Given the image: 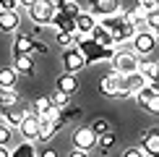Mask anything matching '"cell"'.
Instances as JSON below:
<instances>
[{"label":"cell","instance_id":"cell-1","mask_svg":"<svg viewBox=\"0 0 159 157\" xmlns=\"http://www.w3.org/2000/svg\"><path fill=\"white\" fill-rule=\"evenodd\" d=\"M99 26H104V29L110 31V37H112V42L115 45H120V42H130L133 39V34L138 31V26L136 24H130L128 21V16L120 11H115V13H107V16H99Z\"/></svg>","mask_w":159,"mask_h":157},{"label":"cell","instance_id":"cell-2","mask_svg":"<svg viewBox=\"0 0 159 157\" xmlns=\"http://www.w3.org/2000/svg\"><path fill=\"white\" fill-rule=\"evenodd\" d=\"M73 42H76V47L81 50V55L86 58V63L110 60V58L115 55V50H112V47H104V45L94 42L91 31H76V34H73Z\"/></svg>","mask_w":159,"mask_h":157},{"label":"cell","instance_id":"cell-3","mask_svg":"<svg viewBox=\"0 0 159 157\" xmlns=\"http://www.w3.org/2000/svg\"><path fill=\"white\" fill-rule=\"evenodd\" d=\"M136 100L138 105H141L143 110H151V113H159V87H157V81H146L141 89L136 92Z\"/></svg>","mask_w":159,"mask_h":157},{"label":"cell","instance_id":"cell-4","mask_svg":"<svg viewBox=\"0 0 159 157\" xmlns=\"http://www.w3.org/2000/svg\"><path fill=\"white\" fill-rule=\"evenodd\" d=\"M29 11V18L34 21L37 26H50L52 21V13H55V5H52V0H37Z\"/></svg>","mask_w":159,"mask_h":157},{"label":"cell","instance_id":"cell-5","mask_svg":"<svg viewBox=\"0 0 159 157\" xmlns=\"http://www.w3.org/2000/svg\"><path fill=\"white\" fill-rule=\"evenodd\" d=\"M110 60H112L117 74H133V71H138V65H141L136 52H115Z\"/></svg>","mask_w":159,"mask_h":157},{"label":"cell","instance_id":"cell-6","mask_svg":"<svg viewBox=\"0 0 159 157\" xmlns=\"http://www.w3.org/2000/svg\"><path fill=\"white\" fill-rule=\"evenodd\" d=\"M143 84H146V78L138 74V71H133V74H120V97H133Z\"/></svg>","mask_w":159,"mask_h":157},{"label":"cell","instance_id":"cell-7","mask_svg":"<svg viewBox=\"0 0 159 157\" xmlns=\"http://www.w3.org/2000/svg\"><path fill=\"white\" fill-rule=\"evenodd\" d=\"M86 58L81 55V50L78 47H65V52H63V68L68 71V74H78L81 68H86Z\"/></svg>","mask_w":159,"mask_h":157},{"label":"cell","instance_id":"cell-8","mask_svg":"<svg viewBox=\"0 0 159 157\" xmlns=\"http://www.w3.org/2000/svg\"><path fill=\"white\" fill-rule=\"evenodd\" d=\"M130 42H133V52H141V55H149V52L157 50V34L154 31H136Z\"/></svg>","mask_w":159,"mask_h":157},{"label":"cell","instance_id":"cell-9","mask_svg":"<svg viewBox=\"0 0 159 157\" xmlns=\"http://www.w3.org/2000/svg\"><path fill=\"white\" fill-rule=\"evenodd\" d=\"M18 128H21V136L26 141H37V134H39V118L31 113V110H26V115L21 118V123H18Z\"/></svg>","mask_w":159,"mask_h":157},{"label":"cell","instance_id":"cell-10","mask_svg":"<svg viewBox=\"0 0 159 157\" xmlns=\"http://www.w3.org/2000/svg\"><path fill=\"white\" fill-rule=\"evenodd\" d=\"M99 89H102L104 97H112V100H115V97H120V74H117V71L107 74L102 81H99Z\"/></svg>","mask_w":159,"mask_h":157},{"label":"cell","instance_id":"cell-11","mask_svg":"<svg viewBox=\"0 0 159 157\" xmlns=\"http://www.w3.org/2000/svg\"><path fill=\"white\" fill-rule=\"evenodd\" d=\"M141 149H143V155H149V157H159V128H149L146 134H143V139H141Z\"/></svg>","mask_w":159,"mask_h":157},{"label":"cell","instance_id":"cell-12","mask_svg":"<svg viewBox=\"0 0 159 157\" xmlns=\"http://www.w3.org/2000/svg\"><path fill=\"white\" fill-rule=\"evenodd\" d=\"M120 11V0H91L89 3V13L91 16H107V13Z\"/></svg>","mask_w":159,"mask_h":157},{"label":"cell","instance_id":"cell-13","mask_svg":"<svg viewBox=\"0 0 159 157\" xmlns=\"http://www.w3.org/2000/svg\"><path fill=\"white\" fill-rule=\"evenodd\" d=\"M52 26H55L57 31H70V34H76V18L73 16H68V13H63V11H55L52 13Z\"/></svg>","mask_w":159,"mask_h":157},{"label":"cell","instance_id":"cell-14","mask_svg":"<svg viewBox=\"0 0 159 157\" xmlns=\"http://www.w3.org/2000/svg\"><path fill=\"white\" fill-rule=\"evenodd\" d=\"M73 144L78 149H91V147H97V134L91 128H78L76 134H73Z\"/></svg>","mask_w":159,"mask_h":157},{"label":"cell","instance_id":"cell-15","mask_svg":"<svg viewBox=\"0 0 159 157\" xmlns=\"http://www.w3.org/2000/svg\"><path fill=\"white\" fill-rule=\"evenodd\" d=\"M55 89L63 92V94H73V92L78 89V78H76V74H68V71H65L63 76H57Z\"/></svg>","mask_w":159,"mask_h":157},{"label":"cell","instance_id":"cell-16","mask_svg":"<svg viewBox=\"0 0 159 157\" xmlns=\"http://www.w3.org/2000/svg\"><path fill=\"white\" fill-rule=\"evenodd\" d=\"M31 47H34V37L18 34L16 42H13V55H31Z\"/></svg>","mask_w":159,"mask_h":157},{"label":"cell","instance_id":"cell-17","mask_svg":"<svg viewBox=\"0 0 159 157\" xmlns=\"http://www.w3.org/2000/svg\"><path fill=\"white\" fill-rule=\"evenodd\" d=\"M13 68H16V74H21V76H34V58L31 55H16Z\"/></svg>","mask_w":159,"mask_h":157},{"label":"cell","instance_id":"cell-18","mask_svg":"<svg viewBox=\"0 0 159 157\" xmlns=\"http://www.w3.org/2000/svg\"><path fill=\"white\" fill-rule=\"evenodd\" d=\"M18 13L16 11H0V31H16L18 29Z\"/></svg>","mask_w":159,"mask_h":157},{"label":"cell","instance_id":"cell-19","mask_svg":"<svg viewBox=\"0 0 159 157\" xmlns=\"http://www.w3.org/2000/svg\"><path fill=\"white\" fill-rule=\"evenodd\" d=\"M18 74L16 68H0V89H16Z\"/></svg>","mask_w":159,"mask_h":157},{"label":"cell","instance_id":"cell-20","mask_svg":"<svg viewBox=\"0 0 159 157\" xmlns=\"http://www.w3.org/2000/svg\"><path fill=\"white\" fill-rule=\"evenodd\" d=\"M97 24V16H91L89 11H81L76 16V31H91Z\"/></svg>","mask_w":159,"mask_h":157},{"label":"cell","instance_id":"cell-21","mask_svg":"<svg viewBox=\"0 0 159 157\" xmlns=\"http://www.w3.org/2000/svg\"><path fill=\"white\" fill-rule=\"evenodd\" d=\"M55 131H57V126H55L52 121H47V118H39V134H37V141H50Z\"/></svg>","mask_w":159,"mask_h":157},{"label":"cell","instance_id":"cell-22","mask_svg":"<svg viewBox=\"0 0 159 157\" xmlns=\"http://www.w3.org/2000/svg\"><path fill=\"white\" fill-rule=\"evenodd\" d=\"M91 37H94V42L104 45V47H115V42H112L110 31L104 29V26H99V24H94V29H91Z\"/></svg>","mask_w":159,"mask_h":157},{"label":"cell","instance_id":"cell-23","mask_svg":"<svg viewBox=\"0 0 159 157\" xmlns=\"http://www.w3.org/2000/svg\"><path fill=\"white\" fill-rule=\"evenodd\" d=\"M55 11H63V13H68V16H78V13H81V5L76 3V0H55Z\"/></svg>","mask_w":159,"mask_h":157},{"label":"cell","instance_id":"cell-24","mask_svg":"<svg viewBox=\"0 0 159 157\" xmlns=\"http://www.w3.org/2000/svg\"><path fill=\"white\" fill-rule=\"evenodd\" d=\"M138 74L146 78V81H157V74H159V65H157V60H149V63L138 65Z\"/></svg>","mask_w":159,"mask_h":157},{"label":"cell","instance_id":"cell-25","mask_svg":"<svg viewBox=\"0 0 159 157\" xmlns=\"http://www.w3.org/2000/svg\"><path fill=\"white\" fill-rule=\"evenodd\" d=\"M18 102H21V97L16 94V89H0V107H11Z\"/></svg>","mask_w":159,"mask_h":157},{"label":"cell","instance_id":"cell-26","mask_svg":"<svg viewBox=\"0 0 159 157\" xmlns=\"http://www.w3.org/2000/svg\"><path fill=\"white\" fill-rule=\"evenodd\" d=\"M50 107H52L50 97H47V94H39L37 100H34V105H31V113H34V115H44Z\"/></svg>","mask_w":159,"mask_h":157},{"label":"cell","instance_id":"cell-27","mask_svg":"<svg viewBox=\"0 0 159 157\" xmlns=\"http://www.w3.org/2000/svg\"><path fill=\"white\" fill-rule=\"evenodd\" d=\"M8 157H37V149H34V141H24L16 152H11Z\"/></svg>","mask_w":159,"mask_h":157},{"label":"cell","instance_id":"cell-28","mask_svg":"<svg viewBox=\"0 0 159 157\" xmlns=\"http://www.w3.org/2000/svg\"><path fill=\"white\" fill-rule=\"evenodd\" d=\"M112 144H115V134H112V131H107V134H99V136H97V147L102 149L104 155H107V149H112Z\"/></svg>","mask_w":159,"mask_h":157},{"label":"cell","instance_id":"cell-29","mask_svg":"<svg viewBox=\"0 0 159 157\" xmlns=\"http://www.w3.org/2000/svg\"><path fill=\"white\" fill-rule=\"evenodd\" d=\"M50 102H52V105H55V107H60V110H63V107H65V105H68V102H70V94H63V92H57V89H55V94H52V97H50Z\"/></svg>","mask_w":159,"mask_h":157},{"label":"cell","instance_id":"cell-30","mask_svg":"<svg viewBox=\"0 0 159 157\" xmlns=\"http://www.w3.org/2000/svg\"><path fill=\"white\" fill-rule=\"evenodd\" d=\"M78 115H81V107H68L65 113L60 110V121H63V126H65V123H70V121H76Z\"/></svg>","mask_w":159,"mask_h":157},{"label":"cell","instance_id":"cell-31","mask_svg":"<svg viewBox=\"0 0 159 157\" xmlns=\"http://www.w3.org/2000/svg\"><path fill=\"white\" fill-rule=\"evenodd\" d=\"M55 39H57L60 47H73V34H70V31H57Z\"/></svg>","mask_w":159,"mask_h":157},{"label":"cell","instance_id":"cell-32","mask_svg":"<svg viewBox=\"0 0 159 157\" xmlns=\"http://www.w3.org/2000/svg\"><path fill=\"white\" fill-rule=\"evenodd\" d=\"M91 131H94V134L99 136V134H107V131H110V123L107 121H104V118H97V121L94 123H91V126H89Z\"/></svg>","mask_w":159,"mask_h":157},{"label":"cell","instance_id":"cell-33","mask_svg":"<svg viewBox=\"0 0 159 157\" xmlns=\"http://www.w3.org/2000/svg\"><path fill=\"white\" fill-rule=\"evenodd\" d=\"M143 21L149 24V29H151V31H157V29H159V13H157V11H149Z\"/></svg>","mask_w":159,"mask_h":157},{"label":"cell","instance_id":"cell-34","mask_svg":"<svg viewBox=\"0 0 159 157\" xmlns=\"http://www.w3.org/2000/svg\"><path fill=\"white\" fill-rule=\"evenodd\" d=\"M8 141H11V128L0 126V147H8Z\"/></svg>","mask_w":159,"mask_h":157},{"label":"cell","instance_id":"cell-35","mask_svg":"<svg viewBox=\"0 0 159 157\" xmlns=\"http://www.w3.org/2000/svg\"><path fill=\"white\" fill-rule=\"evenodd\" d=\"M138 8L141 11H157V0H138Z\"/></svg>","mask_w":159,"mask_h":157},{"label":"cell","instance_id":"cell-36","mask_svg":"<svg viewBox=\"0 0 159 157\" xmlns=\"http://www.w3.org/2000/svg\"><path fill=\"white\" fill-rule=\"evenodd\" d=\"M18 0H0V11H16Z\"/></svg>","mask_w":159,"mask_h":157},{"label":"cell","instance_id":"cell-37","mask_svg":"<svg viewBox=\"0 0 159 157\" xmlns=\"http://www.w3.org/2000/svg\"><path fill=\"white\" fill-rule=\"evenodd\" d=\"M120 157H146L143 155V149H138V147H130V149H125V152Z\"/></svg>","mask_w":159,"mask_h":157},{"label":"cell","instance_id":"cell-38","mask_svg":"<svg viewBox=\"0 0 159 157\" xmlns=\"http://www.w3.org/2000/svg\"><path fill=\"white\" fill-rule=\"evenodd\" d=\"M37 52H42V55H44V52H47V45H42V42H37V39H34V47H31V55H37Z\"/></svg>","mask_w":159,"mask_h":157},{"label":"cell","instance_id":"cell-39","mask_svg":"<svg viewBox=\"0 0 159 157\" xmlns=\"http://www.w3.org/2000/svg\"><path fill=\"white\" fill-rule=\"evenodd\" d=\"M68 157H89V149H78V147H76V149H73V152H70Z\"/></svg>","mask_w":159,"mask_h":157},{"label":"cell","instance_id":"cell-40","mask_svg":"<svg viewBox=\"0 0 159 157\" xmlns=\"http://www.w3.org/2000/svg\"><path fill=\"white\" fill-rule=\"evenodd\" d=\"M37 157H57L55 149H42V152H37Z\"/></svg>","mask_w":159,"mask_h":157},{"label":"cell","instance_id":"cell-41","mask_svg":"<svg viewBox=\"0 0 159 157\" xmlns=\"http://www.w3.org/2000/svg\"><path fill=\"white\" fill-rule=\"evenodd\" d=\"M34 3H37V0H18V5H24V8H31Z\"/></svg>","mask_w":159,"mask_h":157},{"label":"cell","instance_id":"cell-42","mask_svg":"<svg viewBox=\"0 0 159 157\" xmlns=\"http://www.w3.org/2000/svg\"><path fill=\"white\" fill-rule=\"evenodd\" d=\"M11 152H8V149H5V147H0V157H8Z\"/></svg>","mask_w":159,"mask_h":157}]
</instances>
